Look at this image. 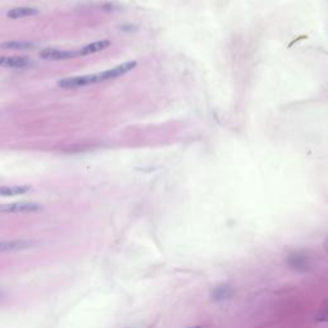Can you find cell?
Returning <instances> with one entry per match:
<instances>
[{
    "label": "cell",
    "mask_w": 328,
    "mask_h": 328,
    "mask_svg": "<svg viewBox=\"0 0 328 328\" xmlns=\"http://www.w3.org/2000/svg\"><path fill=\"white\" fill-rule=\"evenodd\" d=\"M111 44L112 42L109 40L95 41V42H91V44L82 46V49H80V50L77 51V55H88V54L98 53V51L104 50L108 46H111Z\"/></svg>",
    "instance_id": "10"
},
{
    "label": "cell",
    "mask_w": 328,
    "mask_h": 328,
    "mask_svg": "<svg viewBox=\"0 0 328 328\" xmlns=\"http://www.w3.org/2000/svg\"><path fill=\"white\" fill-rule=\"evenodd\" d=\"M234 293H235L234 287L231 286V285L222 284L218 285L214 290L211 291V299L214 300V301H217V303H222V301L232 299Z\"/></svg>",
    "instance_id": "8"
},
{
    "label": "cell",
    "mask_w": 328,
    "mask_h": 328,
    "mask_svg": "<svg viewBox=\"0 0 328 328\" xmlns=\"http://www.w3.org/2000/svg\"><path fill=\"white\" fill-rule=\"evenodd\" d=\"M136 66H137V62H136V60H129V62H126V63H122L120 64V66L113 67V68L104 71V72L95 73L96 82H103V81H108V80L117 79V77L123 76V75L131 72Z\"/></svg>",
    "instance_id": "1"
},
{
    "label": "cell",
    "mask_w": 328,
    "mask_h": 328,
    "mask_svg": "<svg viewBox=\"0 0 328 328\" xmlns=\"http://www.w3.org/2000/svg\"><path fill=\"white\" fill-rule=\"evenodd\" d=\"M287 264L290 268L297 272H306L310 268V258L303 251H292L286 258Z\"/></svg>",
    "instance_id": "3"
},
{
    "label": "cell",
    "mask_w": 328,
    "mask_h": 328,
    "mask_svg": "<svg viewBox=\"0 0 328 328\" xmlns=\"http://www.w3.org/2000/svg\"><path fill=\"white\" fill-rule=\"evenodd\" d=\"M31 59L27 57L0 55V67H4V68H26L31 66Z\"/></svg>",
    "instance_id": "6"
},
{
    "label": "cell",
    "mask_w": 328,
    "mask_h": 328,
    "mask_svg": "<svg viewBox=\"0 0 328 328\" xmlns=\"http://www.w3.org/2000/svg\"><path fill=\"white\" fill-rule=\"evenodd\" d=\"M41 210V205L32 202H17L0 205V213H34Z\"/></svg>",
    "instance_id": "2"
},
{
    "label": "cell",
    "mask_w": 328,
    "mask_h": 328,
    "mask_svg": "<svg viewBox=\"0 0 328 328\" xmlns=\"http://www.w3.org/2000/svg\"><path fill=\"white\" fill-rule=\"evenodd\" d=\"M77 51L71 50H60V49H54V47H47L40 51V58L45 60H64L71 59L76 57Z\"/></svg>",
    "instance_id": "5"
},
{
    "label": "cell",
    "mask_w": 328,
    "mask_h": 328,
    "mask_svg": "<svg viewBox=\"0 0 328 328\" xmlns=\"http://www.w3.org/2000/svg\"><path fill=\"white\" fill-rule=\"evenodd\" d=\"M1 49H8V50H34L36 47L35 44L29 42V41H18V40H10L1 42L0 44Z\"/></svg>",
    "instance_id": "11"
},
{
    "label": "cell",
    "mask_w": 328,
    "mask_h": 328,
    "mask_svg": "<svg viewBox=\"0 0 328 328\" xmlns=\"http://www.w3.org/2000/svg\"><path fill=\"white\" fill-rule=\"evenodd\" d=\"M187 328H203L202 326H193V327H187Z\"/></svg>",
    "instance_id": "13"
},
{
    "label": "cell",
    "mask_w": 328,
    "mask_h": 328,
    "mask_svg": "<svg viewBox=\"0 0 328 328\" xmlns=\"http://www.w3.org/2000/svg\"><path fill=\"white\" fill-rule=\"evenodd\" d=\"M31 187L26 185H18V186H0V196H17L29 193Z\"/></svg>",
    "instance_id": "12"
},
{
    "label": "cell",
    "mask_w": 328,
    "mask_h": 328,
    "mask_svg": "<svg viewBox=\"0 0 328 328\" xmlns=\"http://www.w3.org/2000/svg\"><path fill=\"white\" fill-rule=\"evenodd\" d=\"M39 10L36 8H31V6H18V8H12L8 10L6 17L10 19H19V18H26V17H32L36 16Z\"/></svg>",
    "instance_id": "9"
},
{
    "label": "cell",
    "mask_w": 328,
    "mask_h": 328,
    "mask_svg": "<svg viewBox=\"0 0 328 328\" xmlns=\"http://www.w3.org/2000/svg\"><path fill=\"white\" fill-rule=\"evenodd\" d=\"M35 244L29 240H6L0 241V252L22 251L34 247Z\"/></svg>",
    "instance_id": "7"
},
{
    "label": "cell",
    "mask_w": 328,
    "mask_h": 328,
    "mask_svg": "<svg viewBox=\"0 0 328 328\" xmlns=\"http://www.w3.org/2000/svg\"><path fill=\"white\" fill-rule=\"evenodd\" d=\"M92 83H98L95 75H83V76L68 77V79L60 80V81L58 82L59 87L62 88L85 87V86L92 85Z\"/></svg>",
    "instance_id": "4"
}]
</instances>
